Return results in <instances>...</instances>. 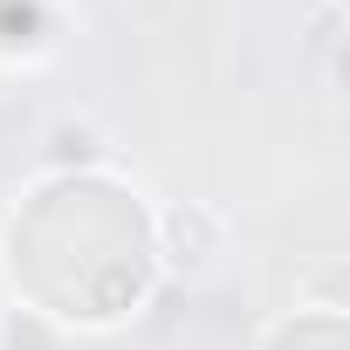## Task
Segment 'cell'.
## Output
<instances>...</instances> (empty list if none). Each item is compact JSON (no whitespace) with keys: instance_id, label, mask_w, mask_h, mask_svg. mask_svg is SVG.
<instances>
[{"instance_id":"1","label":"cell","mask_w":350,"mask_h":350,"mask_svg":"<svg viewBox=\"0 0 350 350\" xmlns=\"http://www.w3.org/2000/svg\"><path fill=\"white\" fill-rule=\"evenodd\" d=\"M144 234H151V268H165L172 282H200L227 254V213L206 206V200H165V206H151Z\"/></svg>"},{"instance_id":"2","label":"cell","mask_w":350,"mask_h":350,"mask_svg":"<svg viewBox=\"0 0 350 350\" xmlns=\"http://www.w3.org/2000/svg\"><path fill=\"white\" fill-rule=\"evenodd\" d=\"M110 131L96 117H55L42 131V165L49 172H110Z\"/></svg>"},{"instance_id":"4","label":"cell","mask_w":350,"mask_h":350,"mask_svg":"<svg viewBox=\"0 0 350 350\" xmlns=\"http://www.w3.org/2000/svg\"><path fill=\"white\" fill-rule=\"evenodd\" d=\"M295 302H302V309H336V316H343V309H350V302H343V268L329 261V268H316L309 282H295Z\"/></svg>"},{"instance_id":"3","label":"cell","mask_w":350,"mask_h":350,"mask_svg":"<svg viewBox=\"0 0 350 350\" xmlns=\"http://www.w3.org/2000/svg\"><path fill=\"white\" fill-rule=\"evenodd\" d=\"M69 343V329L49 316V309H35V302H8L0 309V350H62Z\"/></svg>"}]
</instances>
